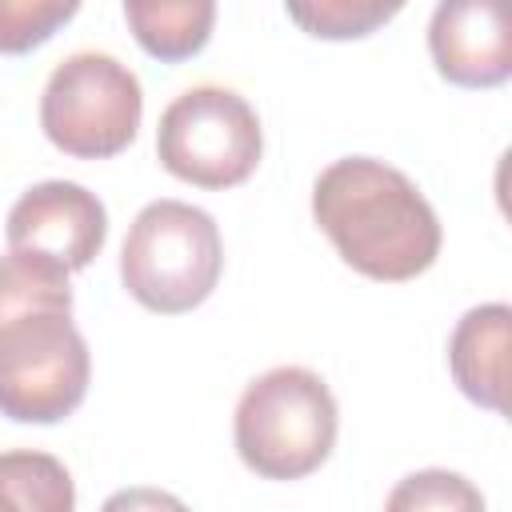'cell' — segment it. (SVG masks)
Segmentation results:
<instances>
[{
    "mask_svg": "<svg viewBox=\"0 0 512 512\" xmlns=\"http://www.w3.org/2000/svg\"><path fill=\"white\" fill-rule=\"evenodd\" d=\"M264 152V132L256 108L224 84L184 88L156 128L160 164L196 188H236L244 184Z\"/></svg>",
    "mask_w": 512,
    "mask_h": 512,
    "instance_id": "obj_6",
    "label": "cell"
},
{
    "mask_svg": "<svg viewBox=\"0 0 512 512\" xmlns=\"http://www.w3.org/2000/svg\"><path fill=\"white\" fill-rule=\"evenodd\" d=\"M220 268L224 244L216 220L184 200L144 204L120 248V280L128 296L160 316H180L204 304Z\"/></svg>",
    "mask_w": 512,
    "mask_h": 512,
    "instance_id": "obj_4",
    "label": "cell"
},
{
    "mask_svg": "<svg viewBox=\"0 0 512 512\" xmlns=\"http://www.w3.org/2000/svg\"><path fill=\"white\" fill-rule=\"evenodd\" d=\"M124 20L136 44L156 60L196 56L216 24L212 0H124Z\"/></svg>",
    "mask_w": 512,
    "mask_h": 512,
    "instance_id": "obj_10",
    "label": "cell"
},
{
    "mask_svg": "<svg viewBox=\"0 0 512 512\" xmlns=\"http://www.w3.org/2000/svg\"><path fill=\"white\" fill-rule=\"evenodd\" d=\"M0 512H76L72 472L52 452H0Z\"/></svg>",
    "mask_w": 512,
    "mask_h": 512,
    "instance_id": "obj_11",
    "label": "cell"
},
{
    "mask_svg": "<svg viewBox=\"0 0 512 512\" xmlns=\"http://www.w3.org/2000/svg\"><path fill=\"white\" fill-rule=\"evenodd\" d=\"M508 328L512 308L496 300L468 308L448 336V368L456 388L488 412L508 408Z\"/></svg>",
    "mask_w": 512,
    "mask_h": 512,
    "instance_id": "obj_9",
    "label": "cell"
},
{
    "mask_svg": "<svg viewBox=\"0 0 512 512\" xmlns=\"http://www.w3.org/2000/svg\"><path fill=\"white\" fill-rule=\"evenodd\" d=\"M100 512H192L180 496L164 492V488H148V484H136V488H120L112 492Z\"/></svg>",
    "mask_w": 512,
    "mask_h": 512,
    "instance_id": "obj_15",
    "label": "cell"
},
{
    "mask_svg": "<svg viewBox=\"0 0 512 512\" xmlns=\"http://www.w3.org/2000/svg\"><path fill=\"white\" fill-rule=\"evenodd\" d=\"M428 52L444 80L460 88H496L512 76L508 20L488 0H444L428 20Z\"/></svg>",
    "mask_w": 512,
    "mask_h": 512,
    "instance_id": "obj_8",
    "label": "cell"
},
{
    "mask_svg": "<svg viewBox=\"0 0 512 512\" xmlns=\"http://www.w3.org/2000/svg\"><path fill=\"white\" fill-rule=\"evenodd\" d=\"M340 412L332 388L320 372L300 364H280L248 380L236 400L232 440L244 460L264 480H300L316 472L336 444Z\"/></svg>",
    "mask_w": 512,
    "mask_h": 512,
    "instance_id": "obj_3",
    "label": "cell"
},
{
    "mask_svg": "<svg viewBox=\"0 0 512 512\" xmlns=\"http://www.w3.org/2000/svg\"><path fill=\"white\" fill-rule=\"evenodd\" d=\"M92 380L88 340L72 324L68 272L4 252L0 256V416L56 424L80 408Z\"/></svg>",
    "mask_w": 512,
    "mask_h": 512,
    "instance_id": "obj_1",
    "label": "cell"
},
{
    "mask_svg": "<svg viewBox=\"0 0 512 512\" xmlns=\"http://www.w3.org/2000/svg\"><path fill=\"white\" fill-rule=\"evenodd\" d=\"M144 116V92L128 64L112 52H72L64 56L40 92L44 136L80 160H104L136 140Z\"/></svg>",
    "mask_w": 512,
    "mask_h": 512,
    "instance_id": "obj_5",
    "label": "cell"
},
{
    "mask_svg": "<svg viewBox=\"0 0 512 512\" xmlns=\"http://www.w3.org/2000/svg\"><path fill=\"white\" fill-rule=\"evenodd\" d=\"M312 220L340 260L368 280L400 284L440 256V220L424 192L376 156L332 160L312 184Z\"/></svg>",
    "mask_w": 512,
    "mask_h": 512,
    "instance_id": "obj_2",
    "label": "cell"
},
{
    "mask_svg": "<svg viewBox=\"0 0 512 512\" xmlns=\"http://www.w3.org/2000/svg\"><path fill=\"white\" fill-rule=\"evenodd\" d=\"M76 12V0H0V52L20 56L44 44Z\"/></svg>",
    "mask_w": 512,
    "mask_h": 512,
    "instance_id": "obj_14",
    "label": "cell"
},
{
    "mask_svg": "<svg viewBox=\"0 0 512 512\" xmlns=\"http://www.w3.org/2000/svg\"><path fill=\"white\" fill-rule=\"evenodd\" d=\"M400 12V4H380V0H292L288 16L320 40H356L376 32Z\"/></svg>",
    "mask_w": 512,
    "mask_h": 512,
    "instance_id": "obj_13",
    "label": "cell"
},
{
    "mask_svg": "<svg viewBox=\"0 0 512 512\" xmlns=\"http://www.w3.org/2000/svg\"><path fill=\"white\" fill-rule=\"evenodd\" d=\"M384 512H488L480 488L448 468H420L392 484Z\"/></svg>",
    "mask_w": 512,
    "mask_h": 512,
    "instance_id": "obj_12",
    "label": "cell"
},
{
    "mask_svg": "<svg viewBox=\"0 0 512 512\" xmlns=\"http://www.w3.org/2000/svg\"><path fill=\"white\" fill-rule=\"evenodd\" d=\"M8 252L48 260L64 272L88 268L108 240V212L76 180H40L8 208Z\"/></svg>",
    "mask_w": 512,
    "mask_h": 512,
    "instance_id": "obj_7",
    "label": "cell"
}]
</instances>
